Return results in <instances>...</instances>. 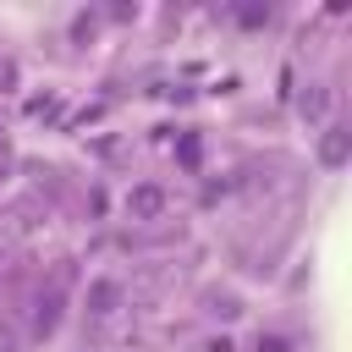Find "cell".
Wrapping results in <instances>:
<instances>
[{
  "label": "cell",
  "instance_id": "cell-5",
  "mask_svg": "<svg viewBox=\"0 0 352 352\" xmlns=\"http://www.w3.org/2000/svg\"><path fill=\"white\" fill-rule=\"evenodd\" d=\"M258 352H286V341L280 336H258Z\"/></svg>",
  "mask_w": 352,
  "mask_h": 352
},
{
  "label": "cell",
  "instance_id": "cell-4",
  "mask_svg": "<svg viewBox=\"0 0 352 352\" xmlns=\"http://www.w3.org/2000/svg\"><path fill=\"white\" fill-rule=\"evenodd\" d=\"M209 314H220V319H236V314H242V302H236L231 292H209Z\"/></svg>",
  "mask_w": 352,
  "mask_h": 352
},
{
  "label": "cell",
  "instance_id": "cell-6",
  "mask_svg": "<svg viewBox=\"0 0 352 352\" xmlns=\"http://www.w3.org/2000/svg\"><path fill=\"white\" fill-rule=\"evenodd\" d=\"M204 352H236V346H231V341L220 336V341H204Z\"/></svg>",
  "mask_w": 352,
  "mask_h": 352
},
{
  "label": "cell",
  "instance_id": "cell-2",
  "mask_svg": "<svg viewBox=\"0 0 352 352\" xmlns=\"http://www.w3.org/2000/svg\"><path fill=\"white\" fill-rule=\"evenodd\" d=\"M116 292H121L116 280H94L88 286V314H116Z\"/></svg>",
  "mask_w": 352,
  "mask_h": 352
},
{
  "label": "cell",
  "instance_id": "cell-7",
  "mask_svg": "<svg viewBox=\"0 0 352 352\" xmlns=\"http://www.w3.org/2000/svg\"><path fill=\"white\" fill-rule=\"evenodd\" d=\"M0 352H16V336H11L6 324H0Z\"/></svg>",
  "mask_w": 352,
  "mask_h": 352
},
{
  "label": "cell",
  "instance_id": "cell-1",
  "mask_svg": "<svg viewBox=\"0 0 352 352\" xmlns=\"http://www.w3.org/2000/svg\"><path fill=\"white\" fill-rule=\"evenodd\" d=\"M126 209H132L138 220H148V214H160V209H165V192H160V187H138V192L126 198Z\"/></svg>",
  "mask_w": 352,
  "mask_h": 352
},
{
  "label": "cell",
  "instance_id": "cell-3",
  "mask_svg": "<svg viewBox=\"0 0 352 352\" xmlns=\"http://www.w3.org/2000/svg\"><path fill=\"white\" fill-rule=\"evenodd\" d=\"M319 154H324V165H341V160H346V138H341V126H330V138L319 143Z\"/></svg>",
  "mask_w": 352,
  "mask_h": 352
}]
</instances>
